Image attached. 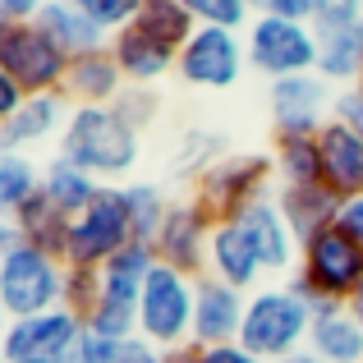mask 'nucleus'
<instances>
[{
    "instance_id": "f257e3e1",
    "label": "nucleus",
    "mask_w": 363,
    "mask_h": 363,
    "mask_svg": "<svg viewBox=\"0 0 363 363\" xmlns=\"http://www.w3.org/2000/svg\"><path fill=\"white\" fill-rule=\"evenodd\" d=\"M55 157L74 161L79 170L111 184L138 166V129H129L116 106H74Z\"/></svg>"
},
{
    "instance_id": "f03ea898",
    "label": "nucleus",
    "mask_w": 363,
    "mask_h": 363,
    "mask_svg": "<svg viewBox=\"0 0 363 363\" xmlns=\"http://www.w3.org/2000/svg\"><path fill=\"white\" fill-rule=\"evenodd\" d=\"M313 331V303L299 299L290 285H262L248 294L240 345L253 350L262 363H285L299 350H308Z\"/></svg>"
},
{
    "instance_id": "7ed1b4c3",
    "label": "nucleus",
    "mask_w": 363,
    "mask_h": 363,
    "mask_svg": "<svg viewBox=\"0 0 363 363\" xmlns=\"http://www.w3.org/2000/svg\"><path fill=\"white\" fill-rule=\"evenodd\" d=\"M359 285H363V244L350 240L340 225H327L299 244V276L290 281V290L308 299L313 313L327 303H350Z\"/></svg>"
},
{
    "instance_id": "20e7f679",
    "label": "nucleus",
    "mask_w": 363,
    "mask_h": 363,
    "mask_svg": "<svg viewBox=\"0 0 363 363\" xmlns=\"http://www.w3.org/2000/svg\"><path fill=\"white\" fill-rule=\"evenodd\" d=\"M194 303H198V281L175 267L157 262L143 281L138 299V336L161 345L166 354L194 345Z\"/></svg>"
},
{
    "instance_id": "39448f33",
    "label": "nucleus",
    "mask_w": 363,
    "mask_h": 363,
    "mask_svg": "<svg viewBox=\"0 0 363 363\" xmlns=\"http://www.w3.org/2000/svg\"><path fill=\"white\" fill-rule=\"evenodd\" d=\"M65 272H69V267H65L60 257L42 253V248H33V244L9 248L5 267H0V308L9 313V322L60 308L65 303Z\"/></svg>"
},
{
    "instance_id": "423d86ee",
    "label": "nucleus",
    "mask_w": 363,
    "mask_h": 363,
    "mask_svg": "<svg viewBox=\"0 0 363 363\" xmlns=\"http://www.w3.org/2000/svg\"><path fill=\"white\" fill-rule=\"evenodd\" d=\"M244 51L262 79H294V74H318V28L294 23L276 14H253L244 28Z\"/></svg>"
},
{
    "instance_id": "0eeeda50",
    "label": "nucleus",
    "mask_w": 363,
    "mask_h": 363,
    "mask_svg": "<svg viewBox=\"0 0 363 363\" xmlns=\"http://www.w3.org/2000/svg\"><path fill=\"white\" fill-rule=\"evenodd\" d=\"M272 179H276L272 152H225V157L198 179L194 198L216 221H235L257 198H272Z\"/></svg>"
},
{
    "instance_id": "6e6552de",
    "label": "nucleus",
    "mask_w": 363,
    "mask_h": 363,
    "mask_svg": "<svg viewBox=\"0 0 363 363\" xmlns=\"http://www.w3.org/2000/svg\"><path fill=\"white\" fill-rule=\"evenodd\" d=\"M124 244H133V225H129V207L116 184L101 189V198L88 212L74 216L69 225V248H65V267H88L101 272Z\"/></svg>"
},
{
    "instance_id": "1a4fd4ad",
    "label": "nucleus",
    "mask_w": 363,
    "mask_h": 363,
    "mask_svg": "<svg viewBox=\"0 0 363 363\" xmlns=\"http://www.w3.org/2000/svg\"><path fill=\"white\" fill-rule=\"evenodd\" d=\"M0 69L18 83L28 97H46V92H65L69 55H65L37 23H14L0 37Z\"/></svg>"
},
{
    "instance_id": "9d476101",
    "label": "nucleus",
    "mask_w": 363,
    "mask_h": 363,
    "mask_svg": "<svg viewBox=\"0 0 363 363\" xmlns=\"http://www.w3.org/2000/svg\"><path fill=\"white\" fill-rule=\"evenodd\" d=\"M244 37L230 33V28H198L189 37V46L179 51L175 74L189 83V88H203V92H225L244 79Z\"/></svg>"
},
{
    "instance_id": "9b49d317",
    "label": "nucleus",
    "mask_w": 363,
    "mask_h": 363,
    "mask_svg": "<svg viewBox=\"0 0 363 363\" xmlns=\"http://www.w3.org/2000/svg\"><path fill=\"white\" fill-rule=\"evenodd\" d=\"M79 340H83V322L69 308H51L37 313V318L9 322L0 350H5L9 363H74Z\"/></svg>"
},
{
    "instance_id": "f8f14e48",
    "label": "nucleus",
    "mask_w": 363,
    "mask_h": 363,
    "mask_svg": "<svg viewBox=\"0 0 363 363\" xmlns=\"http://www.w3.org/2000/svg\"><path fill=\"white\" fill-rule=\"evenodd\" d=\"M212 230H216V216L207 212L198 198H184V203H170V216L157 235V262L175 267V272L203 281L207 276V253H212Z\"/></svg>"
},
{
    "instance_id": "ddd939ff",
    "label": "nucleus",
    "mask_w": 363,
    "mask_h": 363,
    "mask_svg": "<svg viewBox=\"0 0 363 363\" xmlns=\"http://www.w3.org/2000/svg\"><path fill=\"white\" fill-rule=\"evenodd\" d=\"M327 101H331V83L322 74H294V79H276L267 88V106L276 120V138L281 133H322L327 124Z\"/></svg>"
},
{
    "instance_id": "4468645a",
    "label": "nucleus",
    "mask_w": 363,
    "mask_h": 363,
    "mask_svg": "<svg viewBox=\"0 0 363 363\" xmlns=\"http://www.w3.org/2000/svg\"><path fill=\"white\" fill-rule=\"evenodd\" d=\"M244 308H248L244 290L216 281V276H203V281H198V303H194V350L240 340Z\"/></svg>"
},
{
    "instance_id": "2eb2a0df",
    "label": "nucleus",
    "mask_w": 363,
    "mask_h": 363,
    "mask_svg": "<svg viewBox=\"0 0 363 363\" xmlns=\"http://www.w3.org/2000/svg\"><path fill=\"white\" fill-rule=\"evenodd\" d=\"M318 143H322V184H327L340 203L359 198L363 194V138L350 124H340L331 116L322 124Z\"/></svg>"
},
{
    "instance_id": "dca6fc26",
    "label": "nucleus",
    "mask_w": 363,
    "mask_h": 363,
    "mask_svg": "<svg viewBox=\"0 0 363 363\" xmlns=\"http://www.w3.org/2000/svg\"><path fill=\"white\" fill-rule=\"evenodd\" d=\"M262 257H257L253 240H248V230L240 221H216L212 230V253H207V276H216V281L235 285V290L253 294L257 281H262Z\"/></svg>"
},
{
    "instance_id": "f3484780",
    "label": "nucleus",
    "mask_w": 363,
    "mask_h": 363,
    "mask_svg": "<svg viewBox=\"0 0 363 363\" xmlns=\"http://www.w3.org/2000/svg\"><path fill=\"white\" fill-rule=\"evenodd\" d=\"M69 97L65 92H46V97H28L14 111V120L0 124V152H23V147H42L46 138H60L69 124Z\"/></svg>"
},
{
    "instance_id": "a211bd4d",
    "label": "nucleus",
    "mask_w": 363,
    "mask_h": 363,
    "mask_svg": "<svg viewBox=\"0 0 363 363\" xmlns=\"http://www.w3.org/2000/svg\"><path fill=\"white\" fill-rule=\"evenodd\" d=\"M235 221L248 230V240H253V248H257V257H262L267 272H290V267L299 262V240H294V230L285 225L276 198H257V203L244 207Z\"/></svg>"
},
{
    "instance_id": "6ab92c4d",
    "label": "nucleus",
    "mask_w": 363,
    "mask_h": 363,
    "mask_svg": "<svg viewBox=\"0 0 363 363\" xmlns=\"http://www.w3.org/2000/svg\"><path fill=\"white\" fill-rule=\"evenodd\" d=\"M111 55H116V65H120L129 88H157V79L175 74V60H179L170 46L152 42V37L133 23L120 28V33H111Z\"/></svg>"
},
{
    "instance_id": "aec40b11",
    "label": "nucleus",
    "mask_w": 363,
    "mask_h": 363,
    "mask_svg": "<svg viewBox=\"0 0 363 363\" xmlns=\"http://www.w3.org/2000/svg\"><path fill=\"white\" fill-rule=\"evenodd\" d=\"M124 88H129V83H124V74H120L116 55H111V46L88 51V55H74V60H69L65 97H69L74 106H116Z\"/></svg>"
},
{
    "instance_id": "412c9836",
    "label": "nucleus",
    "mask_w": 363,
    "mask_h": 363,
    "mask_svg": "<svg viewBox=\"0 0 363 363\" xmlns=\"http://www.w3.org/2000/svg\"><path fill=\"white\" fill-rule=\"evenodd\" d=\"M272 198L299 244L313 240L318 230H327V225H336V216H340V198L327 184H276Z\"/></svg>"
},
{
    "instance_id": "4be33fe9",
    "label": "nucleus",
    "mask_w": 363,
    "mask_h": 363,
    "mask_svg": "<svg viewBox=\"0 0 363 363\" xmlns=\"http://www.w3.org/2000/svg\"><path fill=\"white\" fill-rule=\"evenodd\" d=\"M308 354L318 363H363V327L350 318L345 303H327L313 313Z\"/></svg>"
},
{
    "instance_id": "5701e85b",
    "label": "nucleus",
    "mask_w": 363,
    "mask_h": 363,
    "mask_svg": "<svg viewBox=\"0 0 363 363\" xmlns=\"http://www.w3.org/2000/svg\"><path fill=\"white\" fill-rule=\"evenodd\" d=\"M37 28H42L46 37H51L55 46H60L65 55H88V51H101V46H111V33L101 23H92L88 14H83L79 5H69V0H46L42 14L33 18Z\"/></svg>"
},
{
    "instance_id": "b1692460",
    "label": "nucleus",
    "mask_w": 363,
    "mask_h": 363,
    "mask_svg": "<svg viewBox=\"0 0 363 363\" xmlns=\"http://www.w3.org/2000/svg\"><path fill=\"white\" fill-rule=\"evenodd\" d=\"M101 179L97 175H88V170H79L74 161H65V157H51L42 166V194L51 198L55 207H60L65 216H79V212H88L92 203L101 198Z\"/></svg>"
},
{
    "instance_id": "393cba45",
    "label": "nucleus",
    "mask_w": 363,
    "mask_h": 363,
    "mask_svg": "<svg viewBox=\"0 0 363 363\" xmlns=\"http://www.w3.org/2000/svg\"><path fill=\"white\" fill-rule=\"evenodd\" d=\"M318 74L336 83H359L363 74V18L350 28H327L318 33Z\"/></svg>"
},
{
    "instance_id": "a878e982",
    "label": "nucleus",
    "mask_w": 363,
    "mask_h": 363,
    "mask_svg": "<svg viewBox=\"0 0 363 363\" xmlns=\"http://www.w3.org/2000/svg\"><path fill=\"white\" fill-rule=\"evenodd\" d=\"M14 225L23 230V244H33V248H42V253H51V257H60V262H65V248H69V225H74V216H65L46 194L28 198V203L18 207Z\"/></svg>"
},
{
    "instance_id": "bb28decb",
    "label": "nucleus",
    "mask_w": 363,
    "mask_h": 363,
    "mask_svg": "<svg viewBox=\"0 0 363 363\" xmlns=\"http://www.w3.org/2000/svg\"><path fill=\"white\" fill-rule=\"evenodd\" d=\"M133 28H143L152 42L170 46L175 55L184 51L189 37L198 33V23H194V14H189L184 0H143V9H138V18H133Z\"/></svg>"
},
{
    "instance_id": "cd10ccee",
    "label": "nucleus",
    "mask_w": 363,
    "mask_h": 363,
    "mask_svg": "<svg viewBox=\"0 0 363 363\" xmlns=\"http://www.w3.org/2000/svg\"><path fill=\"white\" fill-rule=\"evenodd\" d=\"M281 184H322V143L318 133H281L272 147Z\"/></svg>"
},
{
    "instance_id": "c85d7f7f",
    "label": "nucleus",
    "mask_w": 363,
    "mask_h": 363,
    "mask_svg": "<svg viewBox=\"0 0 363 363\" xmlns=\"http://www.w3.org/2000/svg\"><path fill=\"white\" fill-rule=\"evenodd\" d=\"M120 194H124V207H129L133 240L138 244H157L161 225H166V216H170L166 189L152 184V179H129V184H120Z\"/></svg>"
},
{
    "instance_id": "c756f323",
    "label": "nucleus",
    "mask_w": 363,
    "mask_h": 363,
    "mask_svg": "<svg viewBox=\"0 0 363 363\" xmlns=\"http://www.w3.org/2000/svg\"><path fill=\"white\" fill-rule=\"evenodd\" d=\"M42 194V170L28 152H0V216L14 221L28 198Z\"/></svg>"
},
{
    "instance_id": "7c9ffc66",
    "label": "nucleus",
    "mask_w": 363,
    "mask_h": 363,
    "mask_svg": "<svg viewBox=\"0 0 363 363\" xmlns=\"http://www.w3.org/2000/svg\"><path fill=\"white\" fill-rule=\"evenodd\" d=\"M225 138L221 133H212V129H189L184 133V143H179V157L170 161V170L175 175H194V179H203L207 170L216 166V161L225 157Z\"/></svg>"
},
{
    "instance_id": "2f4dec72",
    "label": "nucleus",
    "mask_w": 363,
    "mask_h": 363,
    "mask_svg": "<svg viewBox=\"0 0 363 363\" xmlns=\"http://www.w3.org/2000/svg\"><path fill=\"white\" fill-rule=\"evenodd\" d=\"M184 5L198 28H230V33H240V28L253 23V5L248 0H184Z\"/></svg>"
},
{
    "instance_id": "473e14b6",
    "label": "nucleus",
    "mask_w": 363,
    "mask_h": 363,
    "mask_svg": "<svg viewBox=\"0 0 363 363\" xmlns=\"http://www.w3.org/2000/svg\"><path fill=\"white\" fill-rule=\"evenodd\" d=\"M97 299H101V272L69 267V272H65V303L60 308H69L79 322H88L92 308H97Z\"/></svg>"
},
{
    "instance_id": "72a5a7b5",
    "label": "nucleus",
    "mask_w": 363,
    "mask_h": 363,
    "mask_svg": "<svg viewBox=\"0 0 363 363\" xmlns=\"http://www.w3.org/2000/svg\"><path fill=\"white\" fill-rule=\"evenodd\" d=\"M69 5H79L92 23H101L106 33H120V28H129L133 18H138L143 0H69Z\"/></svg>"
},
{
    "instance_id": "f704fd0d",
    "label": "nucleus",
    "mask_w": 363,
    "mask_h": 363,
    "mask_svg": "<svg viewBox=\"0 0 363 363\" xmlns=\"http://www.w3.org/2000/svg\"><path fill=\"white\" fill-rule=\"evenodd\" d=\"M116 111H120V120L129 124V129L143 133L152 120H157V92H152V88H124L120 101H116Z\"/></svg>"
},
{
    "instance_id": "c9c22d12",
    "label": "nucleus",
    "mask_w": 363,
    "mask_h": 363,
    "mask_svg": "<svg viewBox=\"0 0 363 363\" xmlns=\"http://www.w3.org/2000/svg\"><path fill=\"white\" fill-rule=\"evenodd\" d=\"M363 18V0H318V14H313V28L327 33V28H350Z\"/></svg>"
},
{
    "instance_id": "e433bc0d",
    "label": "nucleus",
    "mask_w": 363,
    "mask_h": 363,
    "mask_svg": "<svg viewBox=\"0 0 363 363\" xmlns=\"http://www.w3.org/2000/svg\"><path fill=\"white\" fill-rule=\"evenodd\" d=\"M120 345L124 340H111V336H101V331L83 327V340H79V350H74V363H120Z\"/></svg>"
},
{
    "instance_id": "4c0bfd02",
    "label": "nucleus",
    "mask_w": 363,
    "mask_h": 363,
    "mask_svg": "<svg viewBox=\"0 0 363 363\" xmlns=\"http://www.w3.org/2000/svg\"><path fill=\"white\" fill-rule=\"evenodd\" d=\"M257 14H276V18H294V23H313L318 0H262Z\"/></svg>"
},
{
    "instance_id": "58836bf2",
    "label": "nucleus",
    "mask_w": 363,
    "mask_h": 363,
    "mask_svg": "<svg viewBox=\"0 0 363 363\" xmlns=\"http://www.w3.org/2000/svg\"><path fill=\"white\" fill-rule=\"evenodd\" d=\"M198 363H262L253 350H244L240 340H225V345H207L198 350Z\"/></svg>"
},
{
    "instance_id": "ea45409f",
    "label": "nucleus",
    "mask_w": 363,
    "mask_h": 363,
    "mask_svg": "<svg viewBox=\"0 0 363 363\" xmlns=\"http://www.w3.org/2000/svg\"><path fill=\"white\" fill-rule=\"evenodd\" d=\"M170 354L161 345H152V340H143V336H129L120 345V363H166Z\"/></svg>"
},
{
    "instance_id": "a19ab883",
    "label": "nucleus",
    "mask_w": 363,
    "mask_h": 363,
    "mask_svg": "<svg viewBox=\"0 0 363 363\" xmlns=\"http://www.w3.org/2000/svg\"><path fill=\"white\" fill-rule=\"evenodd\" d=\"M336 120L350 124V129L363 138V92H359V88H345V92L336 97Z\"/></svg>"
},
{
    "instance_id": "79ce46f5",
    "label": "nucleus",
    "mask_w": 363,
    "mask_h": 363,
    "mask_svg": "<svg viewBox=\"0 0 363 363\" xmlns=\"http://www.w3.org/2000/svg\"><path fill=\"white\" fill-rule=\"evenodd\" d=\"M23 101H28V92L18 88V83L9 79L5 69H0V124H5V120H14V111L23 106Z\"/></svg>"
},
{
    "instance_id": "37998d69",
    "label": "nucleus",
    "mask_w": 363,
    "mask_h": 363,
    "mask_svg": "<svg viewBox=\"0 0 363 363\" xmlns=\"http://www.w3.org/2000/svg\"><path fill=\"white\" fill-rule=\"evenodd\" d=\"M336 225L350 235V240H359V244H363V194H359V198H350V203H340Z\"/></svg>"
},
{
    "instance_id": "c03bdc74",
    "label": "nucleus",
    "mask_w": 363,
    "mask_h": 363,
    "mask_svg": "<svg viewBox=\"0 0 363 363\" xmlns=\"http://www.w3.org/2000/svg\"><path fill=\"white\" fill-rule=\"evenodd\" d=\"M0 5L9 9V18H14V23H33V18L42 14L46 0H0Z\"/></svg>"
},
{
    "instance_id": "a18cd8bd",
    "label": "nucleus",
    "mask_w": 363,
    "mask_h": 363,
    "mask_svg": "<svg viewBox=\"0 0 363 363\" xmlns=\"http://www.w3.org/2000/svg\"><path fill=\"white\" fill-rule=\"evenodd\" d=\"M345 308H350V318H354L359 327H363V285H359L354 294H350V303H345Z\"/></svg>"
},
{
    "instance_id": "49530a36",
    "label": "nucleus",
    "mask_w": 363,
    "mask_h": 363,
    "mask_svg": "<svg viewBox=\"0 0 363 363\" xmlns=\"http://www.w3.org/2000/svg\"><path fill=\"white\" fill-rule=\"evenodd\" d=\"M166 363H198V350H194V345H189V350H175Z\"/></svg>"
},
{
    "instance_id": "de8ad7c7",
    "label": "nucleus",
    "mask_w": 363,
    "mask_h": 363,
    "mask_svg": "<svg viewBox=\"0 0 363 363\" xmlns=\"http://www.w3.org/2000/svg\"><path fill=\"white\" fill-rule=\"evenodd\" d=\"M9 28H14V18H9V9H5V5H0V37H5V33H9Z\"/></svg>"
},
{
    "instance_id": "09e8293b",
    "label": "nucleus",
    "mask_w": 363,
    "mask_h": 363,
    "mask_svg": "<svg viewBox=\"0 0 363 363\" xmlns=\"http://www.w3.org/2000/svg\"><path fill=\"white\" fill-rule=\"evenodd\" d=\"M285 363H318V359H313L308 350H299V354H294V359H285Z\"/></svg>"
},
{
    "instance_id": "8fccbe9b",
    "label": "nucleus",
    "mask_w": 363,
    "mask_h": 363,
    "mask_svg": "<svg viewBox=\"0 0 363 363\" xmlns=\"http://www.w3.org/2000/svg\"><path fill=\"white\" fill-rule=\"evenodd\" d=\"M5 331H9V313L0 308V340H5Z\"/></svg>"
},
{
    "instance_id": "3c124183",
    "label": "nucleus",
    "mask_w": 363,
    "mask_h": 363,
    "mask_svg": "<svg viewBox=\"0 0 363 363\" xmlns=\"http://www.w3.org/2000/svg\"><path fill=\"white\" fill-rule=\"evenodd\" d=\"M354 88H359V92H363V74H359V83H354Z\"/></svg>"
},
{
    "instance_id": "603ef678",
    "label": "nucleus",
    "mask_w": 363,
    "mask_h": 363,
    "mask_svg": "<svg viewBox=\"0 0 363 363\" xmlns=\"http://www.w3.org/2000/svg\"><path fill=\"white\" fill-rule=\"evenodd\" d=\"M0 267H5V248H0Z\"/></svg>"
},
{
    "instance_id": "864d4df0",
    "label": "nucleus",
    "mask_w": 363,
    "mask_h": 363,
    "mask_svg": "<svg viewBox=\"0 0 363 363\" xmlns=\"http://www.w3.org/2000/svg\"><path fill=\"white\" fill-rule=\"evenodd\" d=\"M248 5H253V9H257V5H262V0H248Z\"/></svg>"
},
{
    "instance_id": "5fc2aeb1",
    "label": "nucleus",
    "mask_w": 363,
    "mask_h": 363,
    "mask_svg": "<svg viewBox=\"0 0 363 363\" xmlns=\"http://www.w3.org/2000/svg\"><path fill=\"white\" fill-rule=\"evenodd\" d=\"M0 363H9V359H5V350H0Z\"/></svg>"
}]
</instances>
